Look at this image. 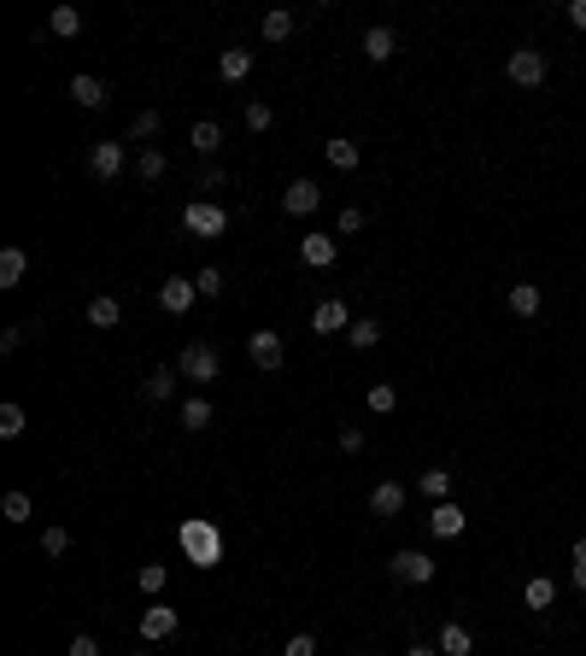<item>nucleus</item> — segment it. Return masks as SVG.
I'll return each mask as SVG.
<instances>
[{"instance_id": "obj_40", "label": "nucleus", "mask_w": 586, "mask_h": 656, "mask_svg": "<svg viewBox=\"0 0 586 656\" xmlns=\"http://www.w3.org/2000/svg\"><path fill=\"white\" fill-rule=\"evenodd\" d=\"M199 188H206V194H217V188H229V170L206 165V170H199Z\"/></svg>"}, {"instance_id": "obj_19", "label": "nucleus", "mask_w": 586, "mask_h": 656, "mask_svg": "<svg viewBox=\"0 0 586 656\" xmlns=\"http://www.w3.org/2000/svg\"><path fill=\"white\" fill-rule=\"evenodd\" d=\"M118 322H124V305H118L112 294L88 299V328H118Z\"/></svg>"}, {"instance_id": "obj_13", "label": "nucleus", "mask_w": 586, "mask_h": 656, "mask_svg": "<svg viewBox=\"0 0 586 656\" xmlns=\"http://www.w3.org/2000/svg\"><path fill=\"white\" fill-rule=\"evenodd\" d=\"M463 528H469V516H463L458 504H446V498L434 504V516H428V533H434V539H458Z\"/></svg>"}, {"instance_id": "obj_11", "label": "nucleus", "mask_w": 586, "mask_h": 656, "mask_svg": "<svg viewBox=\"0 0 586 656\" xmlns=\"http://www.w3.org/2000/svg\"><path fill=\"white\" fill-rule=\"evenodd\" d=\"M176 381H182V369H176V363H159L153 376L141 381V399H153V405H165V399H176Z\"/></svg>"}, {"instance_id": "obj_9", "label": "nucleus", "mask_w": 586, "mask_h": 656, "mask_svg": "<svg viewBox=\"0 0 586 656\" xmlns=\"http://www.w3.org/2000/svg\"><path fill=\"white\" fill-rule=\"evenodd\" d=\"M194 299H199V288H194V281H182V276L159 281V305H165L170 317H182V311H194Z\"/></svg>"}, {"instance_id": "obj_16", "label": "nucleus", "mask_w": 586, "mask_h": 656, "mask_svg": "<svg viewBox=\"0 0 586 656\" xmlns=\"http://www.w3.org/2000/svg\"><path fill=\"white\" fill-rule=\"evenodd\" d=\"M217 77H224V83H247V77H252V53H247V47H224V53H217Z\"/></svg>"}, {"instance_id": "obj_44", "label": "nucleus", "mask_w": 586, "mask_h": 656, "mask_svg": "<svg viewBox=\"0 0 586 656\" xmlns=\"http://www.w3.org/2000/svg\"><path fill=\"white\" fill-rule=\"evenodd\" d=\"M358 229H363V211L346 206V211H340V235H358Z\"/></svg>"}, {"instance_id": "obj_17", "label": "nucleus", "mask_w": 586, "mask_h": 656, "mask_svg": "<svg viewBox=\"0 0 586 656\" xmlns=\"http://www.w3.org/2000/svg\"><path fill=\"white\" fill-rule=\"evenodd\" d=\"M322 158H329L335 170H358L363 147H358V141H346V135H335V141H322Z\"/></svg>"}, {"instance_id": "obj_46", "label": "nucleus", "mask_w": 586, "mask_h": 656, "mask_svg": "<svg viewBox=\"0 0 586 656\" xmlns=\"http://www.w3.org/2000/svg\"><path fill=\"white\" fill-rule=\"evenodd\" d=\"M569 24H574V29H586V0H569Z\"/></svg>"}, {"instance_id": "obj_42", "label": "nucleus", "mask_w": 586, "mask_h": 656, "mask_svg": "<svg viewBox=\"0 0 586 656\" xmlns=\"http://www.w3.org/2000/svg\"><path fill=\"white\" fill-rule=\"evenodd\" d=\"M281 656H317V639H311V633H293V639H288V651H281Z\"/></svg>"}, {"instance_id": "obj_3", "label": "nucleus", "mask_w": 586, "mask_h": 656, "mask_svg": "<svg viewBox=\"0 0 586 656\" xmlns=\"http://www.w3.org/2000/svg\"><path fill=\"white\" fill-rule=\"evenodd\" d=\"M504 77H510L517 88H540L545 83V53L540 47H517V53L504 59Z\"/></svg>"}, {"instance_id": "obj_4", "label": "nucleus", "mask_w": 586, "mask_h": 656, "mask_svg": "<svg viewBox=\"0 0 586 656\" xmlns=\"http://www.w3.org/2000/svg\"><path fill=\"white\" fill-rule=\"evenodd\" d=\"M387 574H393V580H411V587H428V580H434V557H428V551H393Z\"/></svg>"}, {"instance_id": "obj_28", "label": "nucleus", "mask_w": 586, "mask_h": 656, "mask_svg": "<svg viewBox=\"0 0 586 656\" xmlns=\"http://www.w3.org/2000/svg\"><path fill=\"white\" fill-rule=\"evenodd\" d=\"M346 340H352V346H358V352H370V346H376V340H381V322H376V317H352Z\"/></svg>"}, {"instance_id": "obj_29", "label": "nucleus", "mask_w": 586, "mask_h": 656, "mask_svg": "<svg viewBox=\"0 0 586 656\" xmlns=\"http://www.w3.org/2000/svg\"><path fill=\"white\" fill-rule=\"evenodd\" d=\"M165 580H170L165 563H141V569H135V587L147 592V598H153V592H165Z\"/></svg>"}, {"instance_id": "obj_27", "label": "nucleus", "mask_w": 586, "mask_h": 656, "mask_svg": "<svg viewBox=\"0 0 586 656\" xmlns=\"http://www.w3.org/2000/svg\"><path fill=\"white\" fill-rule=\"evenodd\" d=\"M188 141H194V153H217V147H224V129L211 124V117H199V124L188 129Z\"/></svg>"}, {"instance_id": "obj_32", "label": "nucleus", "mask_w": 586, "mask_h": 656, "mask_svg": "<svg viewBox=\"0 0 586 656\" xmlns=\"http://www.w3.org/2000/svg\"><path fill=\"white\" fill-rule=\"evenodd\" d=\"M258 29H265V42H288V36H293V12H265Z\"/></svg>"}, {"instance_id": "obj_21", "label": "nucleus", "mask_w": 586, "mask_h": 656, "mask_svg": "<svg viewBox=\"0 0 586 656\" xmlns=\"http://www.w3.org/2000/svg\"><path fill=\"white\" fill-rule=\"evenodd\" d=\"M176 422H182L188 433H206V428H211V399H182Z\"/></svg>"}, {"instance_id": "obj_50", "label": "nucleus", "mask_w": 586, "mask_h": 656, "mask_svg": "<svg viewBox=\"0 0 586 656\" xmlns=\"http://www.w3.org/2000/svg\"><path fill=\"white\" fill-rule=\"evenodd\" d=\"M135 656H147V651H135Z\"/></svg>"}, {"instance_id": "obj_38", "label": "nucleus", "mask_w": 586, "mask_h": 656, "mask_svg": "<svg viewBox=\"0 0 586 656\" xmlns=\"http://www.w3.org/2000/svg\"><path fill=\"white\" fill-rule=\"evenodd\" d=\"M159 135V112H135V124H129L124 141H153Z\"/></svg>"}, {"instance_id": "obj_15", "label": "nucleus", "mask_w": 586, "mask_h": 656, "mask_svg": "<svg viewBox=\"0 0 586 656\" xmlns=\"http://www.w3.org/2000/svg\"><path fill=\"white\" fill-rule=\"evenodd\" d=\"M299 258H305L311 270H329L340 258V247H335V235H305L299 240Z\"/></svg>"}, {"instance_id": "obj_31", "label": "nucleus", "mask_w": 586, "mask_h": 656, "mask_svg": "<svg viewBox=\"0 0 586 656\" xmlns=\"http://www.w3.org/2000/svg\"><path fill=\"white\" fill-rule=\"evenodd\" d=\"M194 288H199V299H224L229 281H224V270H217V264H206V270L194 276Z\"/></svg>"}, {"instance_id": "obj_35", "label": "nucleus", "mask_w": 586, "mask_h": 656, "mask_svg": "<svg viewBox=\"0 0 586 656\" xmlns=\"http://www.w3.org/2000/svg\"><path fill=\"white\" fill-rule=\"evenodd\" d=\"M417 487L428 492V498H446V492H452V469H422Z\"/></svg>"}, {"instance_id": "obj_14", "label": "nucleus", "mask_w": 586, "mask_h": 656, "mask_svg": "<svg viewBox=\"0 0 586 656\" xmlns=\"http://www.w3.org/2000/svg\"><path fill=\"white\" fill-rule=\"evenodd\" d=\"M170 633H176V610H170V603H153V610H141V639H147V644L170 639Z\"/></svg>"}, {"instance_id": "obj_39", "label": "nucleus", "mask_w": 586, "mask_h": 656, "mask_svg": "<svg viewBox=\"0 0 586 656\" xmlns=\"http://www.w3.org/2000/svg\"><path fill=\"white\" fill-rule=\"evenodd\" d=\"M42 551H47V557H65V551H70V533L65 528H47L42 533Z\"/></svg>"}, {"instance_id": "obj_25", "label": "nucleus", "mask_w": 586, "mask_h": 656, "mask_svg": "<svg viewBox=\"0 0 586 656\" xmlns=\"http://www.w3.org/2000/svg\"><path fill=\"white\" fill-rule=\"evenodd\" d=\"M540 288H533V281H517V288H510V311H517V317H540Z\"/></svg>"}, {"instance_id": "obj_49", "label": "nucleus", "mask_w": 586, "mask_h": 656, "mask_svg": "<svg viewBox=\"0 0 586 656\" xmlns=\"http://www.w3.org/2000/svg\"><path fill=\"white\" fill-rule=\"evenodd\" d=\"M574 563H586V533H581V539H574Z\"/></svg>"}, {"instance_id": "obj_18", "label": "nucleus", "mask_w": 586, "mask_h": 656, "mask_svg": "<svg viewBox=\"0 0 586 656\" xmlns=\"http://www.w3.org/2000/svg\"><path fill=\"white\" fill-rule=\"evenodd\" d=\"M70 100H77L83 112H94V106H106V83H100V77H70Z\"/></svg>"}, {"instance_id": "obj_24", "label": "nucleus", "mask_w": 586, "mask_h": 656, "mask_svg": "<svg viewBox=\"0 0 586 656\" xmlns=\"http://www.w3.org/2000/svg\"><path fill=\"white\" fill-rule=\"evenodd\" d=\"M363 59H393V29L387 24H376V29H363Z\"/></svg>"}, {"instance_id": "obj_48", "label": "nucleus", "mask_w": 586, "mask_h": 656, "mask_svg": "<svg viewBox=\"0 0 586 656\" xmlns=\"http://www.w3.org/2000/svg\"><path fill=\"white\" fill-rule=\"evenodd\" d=\"M405 656H440V644H411Z\"/></svg>"}, {"instance_id": "obj_45", "label": "nucleus", "mask_w": 586, "mask_h": 656, "mask_svg": "<svg viewBox=\"0 0 586 656\" xmlns=\"http://www.w3.org/2000/svg\"><path fill=\"white\" fill-rule=\"evenodd\" d=\"M340 451H363V428H352V422H346V428H340Z\"/></svg>"}, {"instance_id": "obj_37", "label": "nucleus", "mask_w": 586, "mask_h": 656, "mask_svg": "<svg viewBox=\"0 0 586 656\" xmlns=\"http://www.w3.org/2000/svg\"><path fill=\"white\" fill-rule=\"evenodd\" d=\"M24 433V405H0V440H18Z\"/></svg>"}, {"instance_id": "obj_43", "label": "nucleus", "mask_w": 586, "mask_h": 656, "mask_svg": "<svg viewBox=\"0 0 586 656\" xmlns=\"http://www.w3.org/2000/svg\"><path fill=\"white\" fill-rule=\"evenodd\" d=\"M65 656H100V639L94 633H77V639H70V651Z\"/></svg>"}, {"instance_id": "obj_8", "label": "nucleus", "mask_w": 586, "mask_h": 656, "mask_svg": "<svg viewBox=\"0 0 586 656\" xmlns=\"http://www.w3.org/2000/svg\"><path fill=\"white\" fill-rule=\"evenodd\" d=\"M88 170H94V182H112L124 170V141H94L88 147Z\"/></svg>"}, {"instance_id": "obj_10", "label": "nucleus", "mask_w": 586, "mask_h": 656, "mask_svg": "<svg viewBox=\"0 0 586 656\" xmlns=\"http://www.w3.org/2000/svg\"><path fill=\"white\" fill-rule=\"evenodd\" d=\"M311 328H317V335H346V328H352V311L340 305V299H322V305L311 311Z\"/></svg>"}, {"instance_id": "obj_2", "label": "nucleus", "mask_w": 586, "mask_h": 656, "mask_svg": "<svg viewBox=\"0 0 586 656\" xmlns=\"http://www.w3.org/2000/svg\"><path fill=\"white\" fill-rule=\"evenodd\" d=\"M176 369H182V381H194V387H211V381L224 376V363H217V352H211L206 340H194V346L182 352Z\"/></svg>"}, {"instance_id": "obj_1", "label": "nucleus", "mask_w": 586, "mask_h": 656, "mask_svg": "<svg viewBox=\"0 0 586 656\" xmlns=\"http://www.w3.org/2000/svg\"><path fill=\"white\" fill-rule=\"evenodd\" d=\"M182 229H188V235H199V240H217L229 229V211L217 206V199H194V206L182 211Z\"/></svg>"}, {"instance_id": "obj_26", "label": "nucleus", "mask_w": 586, "mask_h": 656, "mask_svg": "<svg viewBox=\"0 0 586 656\" xmlns=\"http://www.w3.org/2000/svg\"><path fill=\"white\" fill-rule=\"evenodd\" d=\"M0 516L12 522V528H24V522L36 516V504H29V492H6V498H0Z\"/></svg>"}, {"instance_id": "obj_30", "label": "nucleus", "mask_w": 586, "mask_h": 656, "mask_svg": "<svg viewBox=\"0 0 586 656\" xmlns=\"http://www.w3.org/2000/svg\"><path fill=\"white\" fill-rule=\"evenodd\" d=\"M47 29H53V36H83V12H77V6H53Z\"/></svg>"}, {"instance_id": "obj_6", "label": "nucleus", "mask_w": 586, "mask_h": 656, "mask_svg": "<svg viewBox=\"0 0 586 656\" xmlns=\"http://www.w3.org/2000/svg\"><path fill=\"white\" fill-rule=\"evenodd\" d=\"M182 551H188L199 569H211V563H217V533H211L206 522H188V528H182Z\"/></svg>"}, {"instance_id": "obj_23", "label": "nucleus", "mask_w": 586, "mask_h": 656, "mask_svg": "<svg viewBox=\"0 0 586 656\" xmlns=\"http://www.w3.org/2000/svg\"><path fill=\"white\" fill-rule=\"evenodd\" d=\"M24 270H29L24 247H6V252H0V288H18V281H24Z\"/></svg>"}, {"instance_id": "obj_5", "label": "nucleus", "mask_w": 586, "mask_h": 656, "mask_svg": "<svg viewBox=\"0 0 586 656\" xmlns=\"http://www.w3.org/2000/svg\"><path fill=\"white\" fill-rule=\"evenodd\" d=\"M317 206H322V188L311 176H293L288 188H281V211H288V217H311Z\"/></svg>"}, {"instance_id": "obj_47", "label": "nucleus", "mask_w": 586, "mask_h": 656, "mask_svg": "<svg viewBox=\"0 0 586 656\" xmlns=\"http://www.w3.org/2000/svg\"><path fill=\"white\" fill-rule=\"evenodd\" d=\"M569 580H574V592H586V563H574V574H569Z\"/></svg>"}, {"instance_id": "obj_7", "label": "nucleus", "mask_w": 586, "mask_h": 656, "mask_svg": "<svg viewBox=\"0 0 586 656\" xmlns=\"http://www.w3.org/2000/svg\"><path fill=\"white\" fill-rule=\"evenodd\" d=\"M247 352H252V363H258L265 376H276L281 358H288V352H281V335H276V328H258V335L247 340Z\"/></svg>"}, {"instance_id": "obj_12", "label": "nucleus", "mask_w": 586, "mask_h": 656, "mask_svg": "<svg viewBox=\"0 0 586 656\" xmlns=\"http://www.w3.org/2000/svg\"><path fill=\"white\" fill-rule=\"evenodd\" d=\"M399 510H405V487H399V481H381V487L370 492V516H376V522H393Z\"/></svg>"}, {"instance_id": "obj_20", "label": "nucleus", "mask_w": 586, "mask_h": 656, "mask_svg": "<svg viewBox=\"0 0 586 656\" xmlns=\"http://www.w3.org/2000/svg\"><path fill=\"white\" fill-rule=\"evenodd\" d=\"M440 656H475V633L458 628V621H446V628H440Z\"/></svg>"}, {"instance_id": "obj_22", "label": "nucleus", "mask_w": 586, "mask_h": 656, "mask_svg": "<svg viewBox=\"0 0 586 656\" xmlns=\"http://www.w3.org/2000/svg\"><path fill=\"white\" fill-rule=\"evenodd\" d=\"M522 603H528V610H558V587H551L545 574H533L528 587H522Z\"/></svg>"}, {"instance_id": "obj_33", "label": "nucleus", "mask_w": 586, "mask_h": 656, "mask_svg": "<svg viewBox=\"0 0 586 656\" xmlns=\"http://www.w3.org/2000/svg\"><path fill=\"white\" fill-rule=\"evenodd\" d=\"M363 405L376 410V417H387V410H393V405H399V393H393V387H387V381H376V387L363 393Z\"/></svg>"}, {"instance_id": "obj_36", "label": "nucleus", "mask_w": 586, "mask_h": 656, "mask_svg": "<svg viewBox=\"0 0 586 656\" xmlns=\"http://www.w3.org/2000/svg\"><path fill=\"white\" fill-rule=\"evenodd\" d=\"M135 176H141V182H159V176H165V153H159V147H147V153L135 158Z\"/></svg>"}, {"instance_id": "obj_41", "label": "nucleus", "mask_w": 586, "mask_h": 656, "mask_svg": "<svg viewBox=\"0 0 586 656\" xmlns=\"http://www.w3.org/2000/svg\"><path fill=\"white\" fill-rule=\"evenodd\" d=\"M270 117H276V112H270L265 100H252V106H247V129H270Z\"/></svg>"}, {"instance_id": "obj_34", "label": "nucleus", "mask_w": 586, "mask_h": 656, "mask_svg": "<svg viewBox=\"0 0 586 656\" xmlns=\"http://www.w3.org/2000/svg\"><path fill=\"white\" fill-rule=\"evenodd\" d=\"M36 328H42V322H36V317H24V322H12V328H6V335H0V352H18V346H24V340H29V335H36Z\"/></svg>"}]
</instances>
